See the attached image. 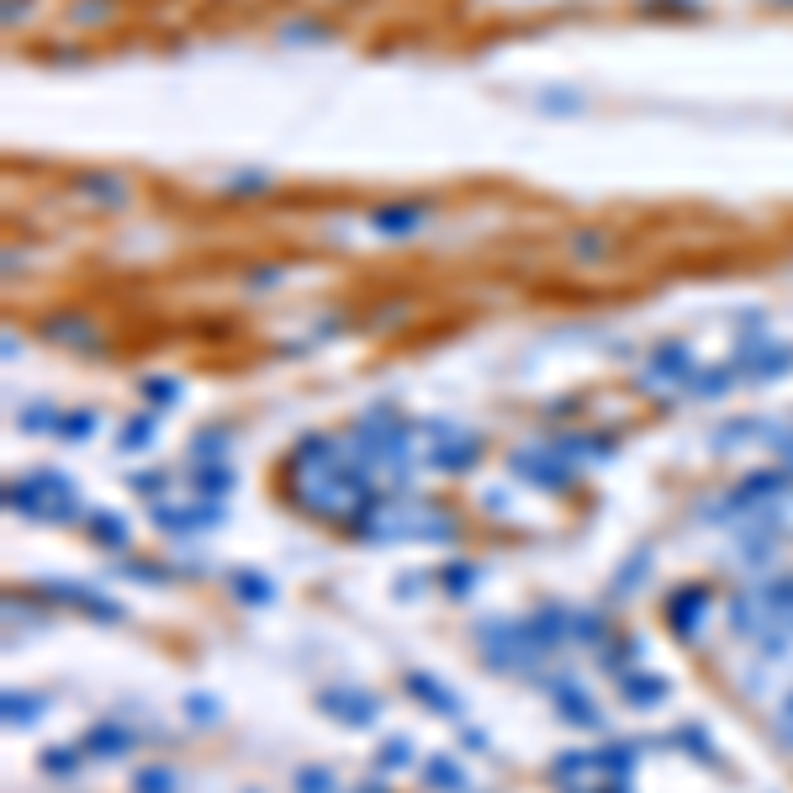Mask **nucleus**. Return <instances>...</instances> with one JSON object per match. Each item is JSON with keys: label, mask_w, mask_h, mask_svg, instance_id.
Wrapping results in <instances>:
<instances>
[{"label": "nucleus", "mask_w": 793, "mask_h": 793, "mask_svg": "<svg viewBox=\"0 0 793 793\" xmlns=\"http://www.w3.org/2000/svg\"><path fill=\"white\" fill-rule=\"evenodd\" d=\"M677 735H682V746H688V751H699L703 762H714V746L703 740V731H677Z\"/></svg>", "instance_id": "nucleus-31"}, {"label": "nucleus", "mask_w": 793, "mask_h": 793, "mask_svg": "<svg viewBox=\"0 0 793 793\" xmlns=\"http://www.w3.org/2000/svg\"><path fill=\"white\" fill-rule=\"evenodd\" d=\"M133 793H175V772H164V767H149V772H138Z\"/></svg>", "instance_id": "nucleus-26"}, {"label": "nucleus", "mask_w": 793, "mask_h": 793, "mask_svg": "<svg viewBox=\"0 0 793 793\" xmlns=\"http://www.w3.org/2000/svg\"><path fill=\"white\" fill-rule=\"evenodd\" d=\"M407 688H413V699L424 703V709H434V714H450V720L460 714V699L445 688V682H434L428 671H407Z\"/></svg>", "instance_id": "nucleus-11"}, {"label": "nucleus", "mask_w": 793, "mask_h": 793, "mask_svg": "<svg viewBox=\"0 0 793 793\" xmlns=\"http://www.w3.org/2000/svg\"><path fill=\"white\" fill-rule=\"evenodd\" d=\"M555 709H561V714H566L572 725H582V731H593V725H598V709L582 699L577 682H561V688H555Z\"/></svg>", "instance_id": "nucleus-15"}, {"label": "nucleus", "mask_w": 793, "mask_h": 793, "mask_svg": "<svg viewBox=\"0 0 793 793\" xmlns=\"http://www.w3.org/2000/svg\"><path fill=\"white\" fill-rule=\"evenodd\" d=\"M64 434V439H85V434H91L95 428V418L91 413H59V424H54Z\"/></svg>", "instance_id": "nucleus-27"}, {"label": "nucleus", "mask_w": 793, "mask_h": 793, "mask_svg": "<svg viewBox=\"0 0 793 793\" xmlns=\"http://www.w3.org/2000/svg\"><path fill=\"white\" fill-rule=\"evenodd\" d=\"M778 735H783V740L793 746V693L783 699V709H778Z\"/></svg>", "instance_id": "nucleus-32"}, {"label": "nucleus", "mask_w": 793, "mask_h": 793, "mask_svg": "<svg viewBox=\"0 0 793 793\" xmlns=\"http://www.w3.org/2000/svg\"><path fill=\"white\" fill-rule=\"evenodd\" d=\"M222 519V508H159L153 524L159 529H170V535H185V529H212Z\"/></svg>", "instance_id": "nucleus-13"}, {"label": "nucleus", "mask_w": 793, "mask_h": 793, "mask_svg": "<svg viewBox=\"0 0 793 793\" xmlns=\"http://www.w3.org/2000/svg\"><path fill=\"white\" fill-rule=\"evenodd\" d=\"M123 450H143V445H153V418L149 413H138V418H127L123 424V439H117Z\"/></svg>", "instance_id": "nucleus-24"}, {"label": "nucleus", "mask_w": 793, "mask_h": 793, "mask_svg": "<svg viewBox=\"0 0 793 793\" xmlns=\"http://www.w3.org/2000/svg\"><path fill=\"white\" fill-rule=\"evenodd\" d=\"M370 222H376L381 233H413V228L424 222V207H381Z\"/></svg>", "instance_id": "nucleus-17"}, {"label": "nucleus", "mask_w": 793, "mask_h": 793, "mask_svg": "<svg viewBox=\"0 0 793 793\" xmlns=\"http://www.w3.org/2000/svg\"><path fill=\"white\" fill-rule=\"evenodd\" d=\"M37 762H43V772H59V778H69V772L80 767V757H74V751H59V746H54V751H43Z\"/></svg>", "instance_id": "nucleus-28"}, {"label": "nucleus", "mask_w": 793, "mask_h": 793, "mask_svg": "<svg viewBox=\"0 0 793 793\" xmlns=\"http://www.w3.org/2000/svg\"><path fill=\"white\" fill-rule=\"evenodd\" d=\"M0 709H5V725L16 731V725H32V720L43 714V699H22V693L11 688V693H5V703H0Z\"/></svg>", "instance_id": "nucleus-19"}, {"label": "nucleus", "mask_w": 793, "mask_h": 793, "mask_svg": "<svg viewBox=\"0 0 793 793\" xmlns=\"http://www.w3.org/2000/svg\"><path fill=\"white\" fill-rule=\"evenodd\" d=\"M318 709L338 720V725H355V731H366L381 720V703L366 699V693H355V688H329V693H318Z\"/></svg>", "instance_id": "nucleus-3"}, {"label": "nucleus", "mask_w": 793, "mask_h": 793, "mask_svg": "<svg viewBox=\"0 0 793 793\" xmlns=\"http://www.w3.org/2000/svg\"><path fill=\"white\" fill-rule=\"evenodd\" d=\"M5 508L32 524H69L80 514V492H74V476L64 471H27L5 482Z\"/></svg>", "instance_id": "nucleus-1"}, {"label": "nucleus", "mask_w": 793, "mask_h": 793, "mask_svg": "<svg viewBox=\"0 0 793 793\" xmlns=\"http://www.w3.org/2000/svg\"><path fill=\"white\" fill-rule=\"evenodd\" d=\"M757 598H762L767 619H772V624H778V630H783V635L793 641V577L762 582V593H757Z\"/></svg>", "instance_id": "nucleus-9"}, {"label": "nucleus", "mask_w": 793, "mask_h": 793, "mask_svg": "<svg viewBox=\"0 0 793 793\" xmlns=\"http://www.w3.org/2000/svg\"><path fill=\"white\" fill-rule=\"evenodd\" d=\"M138 746V735H127L123 725H95L91 735H85V751L91 757H127Z\"/></svg>", "instance_id": "nucleus-14"}, {"label": "nucleus", "mask_w": 793, "mask_h": 793, "mask_svg": "<svg viewBox=\"0 0 793 793\" xmlns=\"http://www.w3.org/2000/svg\"><path fill=\"white\" fill-rule=\"evenodd\" d=\"M91 524H95V529H91L95 545H106V550H123L127 545V524L117 519V514H95Z\"/></svg>", "instance_id": "nucleus-21"}, {"label": "nucleus", "mask_w": 793, "mask_h": 793, "mask_svg": "<svg viewBox=\"0 0 793 793\" xmlns=\"http://www.w3.org/2000/svg\"><path fill=\"white\" fill-rule=\"evenodd\" d=\"M43 593H48V598H59V604H74V609L91 613V619H106V624H117V619H123V604L101 598V593L80 587V582H43Z\"/></svg>", "instance_id": "nucleus-7"}, {"label": "nucleus", "mask_w": 793, "mask_h": 793, "mask_svg": "<svg viewBox=\"0 0 793 793\" xmlns=\"http://www.w3.org/2000/svg\"><path fill=\"white\" fill-rule=\"evenodd\" d=\"M514 476H535V487L545 492H566L572 487V471H566V460L555 456V450H514Z\"/></svg>", "instance_id": "nucleus-4"}, {"label": "nucleus", "mask_w": 793, "mask_h": 793, "mask_svg": "<svg viewBox=\"0 0 793 793\" xmlns=\"http://www.w3.org/2000/svg\"><path fill=\"white\" fill-rule=\"evenodd\" d=\"M731 381H735V370H699V376H688V392L693 396H725Z\"/></svg>", "instance_id": "nucleus-22"}, {"label": "nucleus", "mask_w": 793, "mask_h": 793, "mask_svg": "<svg viewBox=\"0 0 793 793\" xmlns=\"http://www.w3.org/2000/svg\"><path fill=\"white\" fill-rule=\"evenodd\" d=\"M149 392H153V402H159V407H170L181 387H175V381H143V396H149Z\"/></svg>", "instance_id": "nucleus-30"}, {"label": "nucleus", "mask_w": 793, "mask_h": 793, "mask_svg": "<svg viewBox=\"0 0 793 793\" xmlns=\"http://www.w3.org/2000/svg\"><path fill=\"white\" fill-rule=\"evenodd\" d=\"M688 376H693V355H688L682 344H662L656 360L645 366V381H656V387H662V381H688Z\"/></svg>", "instance_id": "nucleus-10"}, {"label": "nucleus", "mask_w": 793, "mask_h": 793, "mask_svg": "<svg viewBox=\"0 0 793 793\" xmlns=\"http://www.w3.org/2000/svg\"><path fill=\"white\" fill-rule=\"evenodd\" d=\"M159 487H164V476H149V471H138V476H133V492H143V497H159Z\"/></svg>", "instance_id": "nucleus-33"}, {"label": "nucleus", "mask_w": 793, "mask_h": 793, "mask_svg": "<svg viewBox=\"0 0 793 793\" xmlns=\"http://www.w3.org/2000/svg\"><path fill=\"white\" fill-rule=\"evenodd\" d=\"M635 757H641L635 746H604V751H593V762L604 767L609 778H619V783H630V778H635Z\"/></svg>", "instance_id": "nucleus-16"}, {"label": "nucleus", "mask_w": 793, "mask_h": 793, "mask_svg": "<svg viewBox=\"0 0 793 793\" xmlns=\"http://www.w3.org/2000/svg\"><path fill=\"white\" fill-rule=\"evenodd\" d=\"M703 609H709V587H677L667 598V624L671 635H682V641H693L703 624Z\"/></svg>", "instance_id": "nucleus-6"}, {"label": "nucleus", "mask_w": 793, "mask_h": 793, "mask_svg": "<svg viewBox=\"0 0 793 793\" xmlns=\"http://www.w3.org/2000/svg\"><path fill=\"white\" fill-rule=\"evenodd\" d=\"M476 456H482V439H476V434H460V428H434L428 460H434L439 471H466Z\"/></svg>", "instance_id": "nucleus-5"}, {"label": "nucleus", "mask_w": 793, "mask_h": 793, "mask_svg": "<svg viewBox=\"0 0 793 793\" xmlns=\"http://www.w3.org/2000/svg\"><path fill=\"white\" fill-rule=\"evenodd\" d=\"M402 762H413L407 740H387V746H381V767H402Z\"/></svg>", "instance_id": "nucleus-29"}, {"label": "nucleus", "mask_w": 793, "mask_h": 793, "mask_svg": "<svg viewBox=\"0 0 793 793\" xmlns=\"http://www.w3.org/2000/svg\"><path fill=\"white\" fill-rule=\"evenodd\" d=\"M424 772H428V789H450V793L466 789V772L456 762H445V757H428Z\"/></svg>", "instance_id": "nucleus-20"}, {"label": "nucleus", "mask_w": 793, "mask_h": 793, "mask_svg": "<svg viewBox=\"0 0 793 793\" xmlns=\"http://www.w3.org/2000/svg\"><path fill=\"white\" fill-rule=\"evenodd\" d=\"M297 793H334V772L329 767H302L297 772Z\"/></svg>", "instance_id": "nucleus-25"}, {"label": "nucleus", "mask_w": 793, "mask_h": 793, "mask_svg": "<svg viewBox=\"0 0 793 793\" xmlns=\"http://www.w3.org/2000/svg\"><path fill=\"white\" fill-rule=\"evenodd\" d=\"M619 688H624V703H630V709H656V703L667 699V682H662V677H645V671H624Z\"/></svg>", "instance_id": "nucleus-12"}, {"label": "nucleus", "mask_w": 793, "mask_h": 793, "mask_svg": "<svg viewBox=\"0 0 793 793\" xmlns=\"http://www.w3.org/2000/svg\"><path fill=\"white\" fill-rule=\"evenodd\" d=\"M233 593H239V598H249L254 609H260V604H271V598H275V587H271L265 577H254V572H239V577H233Z\"/></svg>", "instance_id": "nucleus-23"}, {"label": "nucleus", "mask_w": 793, "mask_h": 793, "mask_svg": "<svg viewBox=\"0 0 793 793\" xmlns=\"http://www.w3.org/2000/svg\"><path fill=\"white\" fill-rule=\"evenodd\" d=\"M793 366V349H783V344H762V349H740V360H735V370L740 376H751V381H762V376H778V370Z\"/></svg>", "instance_id": "nucleus-8"}, {"label": "nucleus", "mask_w": 793, "mask_h": 793, "mask_svg": "<svg viewBox=\"0 0 793 793\" xmlns=\"http://www.w3.org/2000/svg\"><path fill=\"white\" fill-rule=\"evenodd\" d=\"M471 582H476V572H466V566H460V572H450V593H466Z\"/></svg>", "instance_id": "nucleus-34"}, {"label": "nucleus", "mask_w": 793, "mask_h": 793, "mask_svg": "<svg viewBox=\"0 0 793 793\" xmlns=\"http://www.w3.org/2000/svg\"><path fill=\"white\" fill-rule=\"evenodd\" d=\"M789 482H793V471H757V476H746L720 508H725V514H757L767 503H778V497L789 492Z\"/></svg>", "instance_id": "nucleus-2"}, {"label": "nucleus", "mask_w": 793, "mask_h": 793, "mask_svg": "<svg viewBox=\"0 0 793 793\" xmlns=\"http://www.w3.org/2000/svg\"><path fill=\"white\" fill-rule=\"evenodd\" d=\"M196 492H207V497H222V492H233V466H196Z\"/></svg>", "instance_id": "nucleus-18"}]
</instances>
